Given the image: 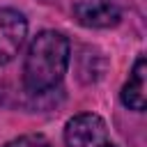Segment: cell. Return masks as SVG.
<instances>
[{"label":"cell","mask_w":147,"mask_h":147,"mask_svg":"<svg viewBox=\"0 0 147 147\" xmlns=\"http://www.w3.org/2000/svg\"><path fill=\"white\" fill-rule=\"evenodd\" d=\"M69 67V39L55 30H41L28 46L23 85L30 94H46L60 85Z\"/></svg>","instance_id":"cell-1"},{"label":"cell","mask_w":147,"mask_h":147,"mask_svg":"<svg viewBox=\"0 0 147 147\" xmlns=\"http://www.w3.org/2000/svg\"><path fill=\"white\" fill-rule=\"evenodd\" d=\"M106 140H108V126L94 113H80L71 117L64 126L67 147H99Z\"/></svg>","instance_id":"cell-2"},{"label":"cell","mask_w":147,"mask_h":147,"mask_svg":"<svg viewBox=\"0 0 147 147\" xmlns=\"http://www.w3.org/2000/svg\"><path fill=\"white\" fill-rule=\"evenodd\" d=\"M28 34V21L11 7L0 9V67L11 62Z\"/></svg>","instance_id":"cell-3"},{"label":"cell","mask_w":147,"mask_h":147,"mask_svg":"<svg viewBox=\"0 0 147 147\" xmlns=\"http://www.w3.org/2000/svg\"><path fill=\"white\" fill-rule=\"evenodd\" d=\"M74 16L80 25L85 28H115L122 21V11L115 2L110 0H78L74 5Z\"/></svg>","instance_id":"cell-4"},{"label":"cell","mask_w":147,"mask_h":147,"mask_svg":"<svg viewBox=\"0 0 147 147\" xmlns=\"http://www.w3.org/2000/svg\"><path fill=\"white\" fill-rule=\"evenodd\" d=\"M145 78H147V62L145 57L140 55L129 74V80L124 83L122 87V103L136 113H142L145 110Z\"/></svg>","instance_id":"cell-5"},{"label":"cell","mask_w":147,"mask_h":147,"mask_svg":"<svg viewBox=\"0 0 147 147\" xmlns=\"http://www.w3.org/2000/svg\"><path fill=\"white\" fill-rule=\"evenodd\" d=\"M5 147H51V142L41 133H28V136H18V138L9 140Z\"/></svg>","instance_id":"cell-6"},{"label":"cell","mask_w":147,"mask_h":147,"mask_svg":"<svg viewBox=\"0 0 147 147\" xmlns=\"http://www.w3.org/2000/svg\"><path fill=\"white\" fill-rule=\"evenodd\" d=\"M99 147H117V145H115V142H110V140H106V142H103V145H99Z\"/></svg>","instance_id":"cell-7"}]
</instances>
